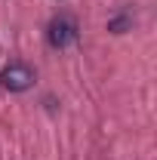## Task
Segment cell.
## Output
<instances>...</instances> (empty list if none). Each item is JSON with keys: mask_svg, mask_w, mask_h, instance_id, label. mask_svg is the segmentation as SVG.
I'll use <instances>...</instances> for the list:
<instances>
[{"mask_svg": "<svg viewBox=\"0 0 157 160\" xmlns=\"http://www.w3.org/2000/svg\"><path fill=\"white\" fill-rule=\"evenodd\" d=\"M46 40H49L53 49H68L77 40V22L71 16H56L46 28Z\"/></svg>", "mask_w": 157, "mask_h": 160, "instance_id": "obj_1", "label": "cell"}, {"mask_svg": "<svg viewBox=\"0 0 157 160\" xmlns=\"http://www.w3.org/2000/svg\"><path fill=\"white\" fill-rule=\"evenodd\" d=\"M0 83H3V89H9V92H25V89L34 83V71H31L25 62H13V65H6V68L0 71Z\"/></svg>", "mask_w": 157, "mask_h": 160, "instance_id": "obj_2", "label": "cell"}]
</instances>
